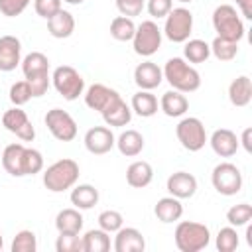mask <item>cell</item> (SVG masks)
<instances>
[{
  "mask_svg": "<svg viewBox=\"0 0 252 252\" xmlns=\"http://www.w3.org/2000/svg\"><path fill=\"white\" fill-rule=\"evenodd\" d=\"M179 2H183V4H187V2H193V0H179Z\"/></svg>",
  "mask_w": 252,
  "mask_h": 252,
  "instance_id": "52",
  "label": "cell"
},
{
  "mask_svg": "<svg viewBox=\"0 0 252 252\" xmlns=\"http://www.w3.org/2000/svg\"><path fill=\"white\" fill-rule=\"evenodd\" d=\"M191 32H193V14L183 6L171 8V12L165 16L161 33L173 43H185Z\"/></svg>",
  "mask_w": 252,
  "mask_h": 252,
  "instance_id": "8",
  "label": "cell"
},
{
  "mask_svg": "<svg viewBox=\"0 0 252 252\" xmlns=\"http://www.w3.org/2000/svg\"><path fill=\"white\" fill-rule=\"evenodd\" d=\"M173 238H175V246L181 252H199V250H203V248L209 246V242H211V230L203 222L181 220L175 226Z\"/></svg>",
  "mask_w": 252,
  "mask_h": 252,
  "instance_id": "3",
  "label": "cell"
},
{
  "mask_svg": "<svg viewBox=\"0 0 252 252\" xmlns=\"http://www.w3.org/2000/svg\"><path fill=\"white\" fill-rule=\"evenodd\" d=\"M213 28L219 37L230 39V41H240L244 37V22L238 14V10L230 4H220L213 12Z\"/></svg>",
  "mask_w": 252,
  "mask_h": 252,
  "instance_id": "4",
  "label": "cell"
},
{
  "mask_svg": "<svg viewBox=\"0 0 252 252\" xmlns=\"http://www.w3.org/2000/svg\"><path fill=\"white\" fill-rule=\"evenodd\" d=\"M22 63V41L16 35L0 37V71L10 73Z\"/></svg>",
  "mask_w": 252,
  "mask_h": 252,
  "instance_id": "15",
  "label": "cell"
},
{
  "mask_svg": "<svg viewBox=\"0 0 252 252\" xmlns=\"http://www.w3.org/2000/svg\"><path fill=\"white\" fill-rule=\"evenodd\" d=\"M226 220H228V224L234 226V228L244 226L246 222L252 220V205H248V203L232 205V207L226 211Z\"/></svg>",
  "mask_w": 252,
  "mask_h": 252,
  "instance_id": "36",
  "label": "cell"
},
{
  "mask_svg": "<svg viewBox=\"0 0 252 252\" xmlns=\"http://www.w3.org/2000/svg\"><path fill=\"white\" fill-rule=\"evenodd\" d=\"M2 126L16 134L22 142H33L35 138V128L33 124L30 122L26 110H22L20 106H14V108H8L4 114H2Z\"/></svg>",
  "mask_w": 252,
  "mask_h": 252,
  "instance_id": "11",
  "label": "cell"
},
{
  "mask_svg": "<svg viewBox=\"0 0 252 252\" xmlns=\"http://www.w3.org/2000/svg\"><path fill=\"white\" fill-rule=\"evenodd\" d=\"M114 250L116 252H144L146 250V238L144 234L134 226H120L114 232Z\"/></svg>",
  "mask_w": 252,
  "mask_h": 252,
  "instance_id": "16",
  "label": "cell"
},
{
  "mask_svg": "<svg viewBox=\"0 0 252 252\" xmlns=\"http://www.w3.org/2000/svg\"><path fill=\"white\" fill-rule=\"evenodd\" d=\"M175 136L179 140V144L187 150V152H199L205 148L207 144V130L205 124L197 118V116H185L177 122L175 126Z\"/></svg>",
  "mask_w": 252,
  "mask_h": 252,
  "instance_id": "6",
  "label": "cell"
},
{
  "mask_svg": "<svg viewBox=\"0 0 252 252\" xmlns=\"http://www.w3.org/2000/svg\"><path fill=\"white\" fill-rule=\"evenodd\" d=\"M154 215L158 217V220L159 222H175V220H179L181 219V215H183V205H181V199H177V197H161L158 203H156V207H154Z\"/></svg>",
  "mask_w": 252,
  "mask_h": 252,
  "instance_id": "26",
  "label": "cell"
},
{
  "mask_svg": "<svg viewBox=\"0 0 252 252\" xmlns=\"http://www.w3.org/2000/svg\"><path fill=\"white\" fill-rule=\"evenodd\" d=\"M211 57V45L205 39H187L183 47V59L187 63H205Z\"/></svg>",
  "mask_w": 252,
  "mask_h": 252,
  "instance_id": "31",
  "label": "cell"
},
{
  "mask_svg": "<svg viewBox=\"0 0 252 252\" xmlns=\"http://www.w3.org/2000/svg\"><path fill=\"white\" fill-rule=\"evenodd\" d=\"M173 8V0H146V10L152 18H165Z\"/></svg>",
  "mask_w": 252,
  "mask_h": 252,
  "instance_id": "45",
  "label": "cell"
},
{
  "mask_svg": "<svg viewBox=\"0 0 252 252\" xmlns=\"http://www.w3.org/2000/svg\"><path fill=\"white\" fill-rule=\"evenodd\" d=\"M51 83L55 91L65 98V100H77L85 93V79L83 75L71 67V65H59L53 69Z\"/></svg>",
  "mask_w": 252,
  "mask_h": 252,
  "instance_id": "5",
  "label": "cell"
},
{
  "mask_svg": "<svg viewBox=\"0 0 252 252\" xmlns=\"http://www.w3.org/2000/svg\"><path fill=\"white\" fill-rule=\"evenodd\" d=\"M37 250V238L33 230H20L16 232L12 240V252H35Z\"/></svg>",
  "mask_w": 252,
  "mask_h": 252,
  "instance_id": "37",
  "label": "cell"
},
{
  "mask_svg": "<svg viewBox=\"0 0 252 252\" xmlns=\"http://www.w3.org/2000/svg\"><path fill=\"white\" fill-rule=\"evenodd\" d=\"M215 244H217V250L219 252H234L240 244V238H238V232L234 226H222L215 238Z\"/></svg>",
  "mask_w": 252,
  "mask_h": 252,
  "instance_id": "35",
  "label": "cell"
},
{
  "mask_svg": "<svg viewBox=\"0 0 252 252\" xmlns=\"http://www.w3.org/2000/svg\"><path fill=\"white\" fill-rule=\"evenodd\" d=\"M79 181V163L71 158L57 159L43 171V185L51 193H63L77 185Z\"/></svg>",
  "mask_w": 252,
  "mask_h": 252,
  "instance_id": "2",
  "label": "cell"
},
{
  "mask_svg": "<svg viewBox=\"0 0 252 252\" xmlns=\"http://www.w3.org/2000/svg\"><path fill=\"white\" fill-rule=\"evenodd\" d=\"M24 144H8L2 152V167L12 177H24Z\"/></svg>",
  "mask_w": 252,
  "mask_h": 252,
  "instance_id": "19",
  "label": "cell"
},
{
  "mask_svg": "<svg viewBox=\"0 0 252 252\" xmlns=\"http://www.w3.org/2000/svg\"><path fill=\"white\" fill-rule=\"evenodd\" d=\"M236 6L240 16H244L246 20H252V0H236Z\"/></svg>",
  "mask_w": 252,
  "mask_h": 252,
  "instance_id": "48",
  "label": "cell"
},
{
  "mask_svg": "<svg viewBox=\"0 0 252 252\" xmlns=\"http://www.w3.org/2000/svg\"><path fill=\"white\" fill-rule=\"evenodd\" d=\"M61 2L63 0H33V8L39 18L49 20L51 16H55L61 10Z\"/></svg>",
  "mask_w": 252,
  "mask_h": 252,
  "instance_id": "43",
  "label": "cell"
},
{
  "mask_svg": "<svg viewBox=\"0 0 252 252\" xmlns=\"http://www.w3.org/2000/svg\"><path fill=\"white\" fill-rule=\"evenodd\" d=\"M211 183H213V187H215L217 193H220L224 197H232V195L240 193L244 179H242L240 169L234 163L222 161V163H219V165L213 167Z\"/></svg>",
  "mask_w": 252,
  "mask_h": 252,
  "instance_id": "7",
  "label": "cell"
},
{
  "mask_svg": "<svg viewBox=\"0 0 252 252\" xmlns=\"http://www.w3.org/2000/svg\"><path fill=\"white\" fill-rule=\"evenodd\" d=\"M45 126L51 136L59 142H73L77 138V122L75 118L63 108H51L45 114Z\"/></svg>",
  "mask_w": 252,
  "mask_h": 252,
  "instance_id": "10",
  "label": "cell"
},
{
  "mask_svg": "<svg viewBox=\"0 0 252 252\" xmlns=\"http://www.w3.org/2000/svg\"><path fill=\"white\" fill-rule=\"evenodd\" d=\"M22 71H24V77H32V75H37V73H45L49 71V59L45 53L41 51H32L28 53L24 59H22Z\"/></svg>",
  "mask_w": 252,
  "mask_h": 252,
  "instance_id": "32",
  "label": "cell"
},
{
  "mask_svg": "<svg viewBox=\"0 0 252 252\" xmlns=\"http://www.w3.org/2000/svg\"><path fill=\"white\" fill-rule=\"evenodd\" d=\"M83 215L77 207H69L57 213L55 217V228L59 232H81L83 230Z\"/></svg>",
  "mask_w": 252,
  "mask_h": 252,
  "instance_id": "29",
  "label": "cell"
},
{
  "mask_svg": "<svg viewBox=\"0 0 252 252\" xmlns=\"http://www.w3.org/2000/svg\"><path fill=\"white\" fill-rule=\"evenodd\" d=\"M134 32H136V24L128 16H116L110 22V35L116 41H132Z\"/></svg>",
  "mask_w": 252,
  "mask_h": 252,
  "instance_id": "33",
  "label": "cell"
},
{
  "mask_svg": "<svg viewBox=\"0 0 252 252\" xmlns=\"http://www.w3.org/2000/svg\"><path fill=\"white\" fill-rule=\"evenodd\" d=\"M207 142L211 144L213 152H215L217 156H220V158H230V156H234V154L238 152V148H240L238 136H236L232 130H228V128H219V130H215Z\"/></svg>",
  "mask_w": 252,
  "mask_h": 252,
  "instance_id": "18",
  "label": "cell"
},
{
  "mask_svg": "<svg viewBox=\"0 0 252 252\" xmlns=\"http://www.w3.org/2000/svg\"><path fill=\"white\" fill-rule=\"evenodd\" d=\"M2 246H4V240H2V234H0V250H2Z\"/></svg>",
  "mask_w": 252,
  "mask_h": 252,
  "instance_id": "51",
  "label": "cell"
},
{
  "mask_svg": "<svg viewBox=\"0 0 252 252\" xmlns=\"http://www.w3.org/2000/svg\"><path fill=\"white\" fill-rule=\"evenodd\" d=\"M81 238H83V252H108L110 250V236L102 228H91Z\"/></svg>",
  "mask_w": 252,
  "mask_h": 252,
  "instance_id": "30",
  "label": "cell"
},
{
  "mask_svg": "<svg viewBox=\"0 0 252 252\" xmlns=\"http://www.w3.org/2000/svg\"><path fill=\"white\" fill-rule=\"evenodd\" d=\"M163 71V79L169 83V87L173 91H179L183 94L187 93H195L201 87V75L199 71L187 63L183 57H171L167 59Z\"/></svg>",
  "mask_w": 252,
  "mask_h": 252,
  "instance_id": "1",
  "label": "cell"
},
{
  "mask_svg": "<svg viewBox=\"0 0 252 252\" xmlns=\"http://www.w3.org/2000/svg\"><path fill=\"white\" fill-rule=\"evenodd\" d=\"M238 144H242V148H244L248 154L252 152V128H250V126L242 130V136L238 138Z\"/></svg>",
  "mask_w": 252,
  "mask_h": 252,
  "instance_id": "47",
  "label": "cell"
},
{
  "mask_svg": "<svg viewBox=\"0 0 252 252\" xmlns=\"http://www.w3.org/2000/svg\"><path fill=\"white\" fill-rule=\"evenodd\" d=\"M98 228H102V230H106L108 234H112V232H116L122 224H124V217H122V213H118V211H112V209H108V211H102L100 215H98Z\"/></svg>",
  "mask_w": 252,
  "mask_h": 252,
  "instance_id": "39",
  "label": "cell"
},
{
  "mask_svg": "<svg viewBox=\"0 0 252 252\" xmlns=\"http://www.w3.org/2000/svg\"><path fill=\"white\" fill-rule=\"evenodd\" d=\"M163 81V71L152 63V61H142L136 65L134 69V83L142 89V91H154L161 85Z\"/></svg>",
  "mask_w": 252,
  "mask_h": 252,
  "instance_id": "17",
  "label": "cell"
},
{
  "mask_svg": "<svg viewBox=\"0 0 252 252\" xmlns=\"http://www.w3.org/2000/svg\"><path fill=\"white\" fill-rule=\"evenodd\" d=\"M116 146V138L108 126H93L85 134V148L94 156H104Z\"/></svg>",
  "mask_w": 252,
  "mask_h": 252,
  "instance_id": "12",
  "label": "cell"
},
{
  "mask_svg": "<svg viewBox=\"0 0 252 252\" xmlns=\"http://www.w3.org/2000/svg\"><path fill=\"white\" fill-rule=\"evenodd\" d=\"M159 108H161V112H163L165 116H169V118H179V116H183V114L189 110V100H187V96H185L183 93L171 89V91H167V93L161 94V98H159Z\"/></svg>",
  "mask_w": 252,
  "mask_h": 252,
  "instance_id": "20",
  "label": "cell"
},
{
  "mask_svg": "<svg viewBox=\"0 0 252 252\" xmlns=\"http://www.w3.org/2000/svg\"><path fill=\"white\" fill-rule=\"evenodd\" d=\"M100 114H102V120H104L106 126H116V128L126 126V124H130V120H132V108L122 100V96L116 98V100H114L108 108H104Z\"/></svg>",
  "mask_w": 252,
  "mask_h": 252,
  "instance_id": "25",
  "label": "cell"
},
{
  "mask_svg": "<svg viewBox=\"0 0 252 252\" xmlns=\"http://www.w3.org/2000/svg\"><path fill=\"white\" fill-rule=\"evenodd\" d=\"M165 189L171 197L177 199H191L197 193V177L187 171H175L167 177Z\"/></svg>",
  "mask_w": 252,
  "mask_h": 252,
  "instance_id": "14",
  "label": "cell"
},
{
  "mask_svg": "<svg viewBox=\"0 0 252 252\" xmlns=\"http://www.w3.org/2000/svg\"><path fill=\"white\" fill-rule=\"evenodd\" d=\"M47 32L55 39H65V37L73 35V32H75V18H73V14L61 8L55 16H51L47 20Z\"/></svg>",
  "mask_w": 252,
  "mask_h": 252,
  "instance_id": "24",
  "label": "cell"
},
{
  "mask_svg": "<svg viewBox=\"0 0 252 252\" xmlns=\"http://www.w3.org/2000/svg\"><path fill=\"white\" fill-rule=\"evenodd\" d=\"M228 100L232 106H248L252 100V81L248 75H240L236 77L230 85H228Z\"/></svg>",
  "mask_w": 252,
  "mask_h": 252,
  "instance_id": "23",
  "label": "cell"
},
{
  "mask_svg": "<svg viewBox=\"0 0 252 252\" xmlns=\"http://www.w3.org/2000/svg\"><path fill=\"white\" fill-rule=\"evenodd\" d=\"M30 2L32 0H0V12L6 18H16L30 6Z\"/></svg>",
  "mask_w": 252,
  "mask_h": 252,
  "instance_id": "46",
  "label": "cell"
},
{
  "mask_svg": "<svg viewBox=\"0 0 252 252\" xmlns=\"http://www.w3.org/2000/svg\"><path fill=\"white\" fill-rule=\"evenodd\" d=\"M244 226H246V244L252 248V224H250V222H246Z\"/></svg>",
  "mask_w": 252,
  "mask_h": 252,
  "instance_id": "49",
  "label": "cell"
},
{
  "mask_svg": "<svg viewBox=\"0 0 252 252\" xmlns=\"http://www.w3.org/2000/svg\"><path fill=\"white\" fill-rule=\"evenodd\" d=\"M116 8H118L120 16L136 18V16H140L144 12L146 0H116Z\"/></svg>",
  "mask_w": 252,
  "mask_h": 252,
  "instance_id": "44",
  "label": "cell"
},
{
  "mask_svg": "<svg viewBox=\"0 0 252 252\" xmlns=\"http://www.w3.org/2000/svg\"><path fill=\"white\" fill-rule=\"evenodd\" d=\"M116 148L126 158H136L144 150V136L138 130H124L116 138Z\"/></svg>",
  "mask_w": 252,
  "mask_h": 252,
  "instance_id": "27",
  "label": "cell"
},
{
  "mask_svg": "<svg viewBox=\"0 0 252 252\" xmlns=\"http://www.w3.org/2000/svg\"><path fill=\"white\" fill-rule=\"evenodd\" d=\"M55 250L57 252H83V238L79 232H59L55 240Z\"/></svg>",
  "mask_w": 252,
  "mask_h": 252,
  "instance_id": "38",
  "label": "cell"
},
{
  "mask_svg": "<svg viewBox=\"0 0 252 252\" xmlns=\"http://www.w3.org/2000/svg\"><path fill=\"white\" fill-rule=\"evenodd\" d=\"M63 2H67V4H73V6H79V4H83L85 0H63Z\"/></svg>",
  "mask_w": 252,
  "mask_h": 252,
  "instance_id": "50",
  "label": "cell"
},
{
  "mask_svg": "<svg viewBox=\"0 0 252 252\" xmlns=\"http://www.w3.org/2000/svg\"><path fill=\"white\" fill-rule=\"evenodd\" d=\"M130 108L132 112H136L138 116L142 118H150L158 112L159 108V102L156 98V94H152V91H138L134 96H132V102H130Z\"/></svg>",
  "mask_w": 252,
  "mask_h": 252,
  "instance_id": "28",
  "label": "cell"
},
{
  "mask_svg": "<svg viewBox=\"0 0 252 252\" xmlns=\"http://www.w3.org/2000/svg\"><path fill=\"white\" fill-rule=\"evenodd\" d=\"M10 100L14 106H24L26 102H30L33 96H32V91H30V85L28 81H16L12 87H10V93H8Z\"/></svg>",
  "mask_w": 252,
  "mask_h": 252,
  "instance_id": "41",
  "label": "cell"
},
{
  "mask_svg": "<svg viewBox=\"0 0 252 252\" xmlns=\"http://www.w3.org/2000/svg\"><path fill=\"white\" fill-rule=\"evenodd\" d=\"M71 205L79 211H89L98 203V189L91 183H79L71 187Z\"/></svg>",
  "mask_w": 252,
  "mask_h": 252,
  "instance_id": "22",
  "label": "cell"
},
{
  "mask_svg": "<svg viewBox=\"0 0 252 252\" xmlns=\"http://www.w3.org/2000/svg\"><path fill=\"white\" fill-rule=\"evenodd\" d=\"M83 94H85V104H87L91 110H96V112H102V110L108 108L116 98H120V94H118L114 89H110V87H106V85H102V83L91 85Z\"/></svg>",
  "mask_w": 252,
  "mask_h": 252,
  "instance_id": "13",
  "label": "cell"
},
{
  "mask_svg": "<svg viewBox=\"0 0 252 252\" xmlns=\"http://www.w3.org/2000/svg\"><path fill=\"white\" fill-rule=\"evenodd\" d=\"M161 37H163V33L158 28V24L154 20H144L140 26H136V32L132 37V47L138 55L152 57L161 47Z\"/></svg>",
  "mask_w": 252,
  "mask_h": 252,
  "instance_id": "9",
  "label": "cell"
},
{
  "mask_svg": "<svg viewBox=\"0 0 252 252\" xmlns=\"http://www.w3.org/2000/svg\"><path fill=\"white\" fill-rule=\"evenodd\" d=\"M28 85H30V91H32V96L33 98H39L47 93L49 85H51V77H49V71L45 73H37V75H32L26 79Z\"/></svg>",
  "mask_w": 252,
  "mask_h": 252,
  "instance_id": "42",
  "label": "cell"
},
{
  "mask_svg": "<svg viewBox=\"0 0 252 252\" xmlns=\"http://www.w3.org/2000/svg\"><path fill=\"white\" fill-rule=\"evenodd\" d=\"M43 169V156L35 148H26L24 152V175H35Z\"/></svg>",
  "mask_w": 252,
  "mask_h": 252,
  "instance_id": "40",
  "label": "cell"
},
{
  "mask_svg": "<svg viewBox=\"0 0 252 252\" xmlns=\"http://www.w3.org/2000/svg\"><path fill=\"white\" fill-rule=\"evenodd\" d=\"M211 55H215L219 61H232L238 55V41H230L217 35L211 43Z\"/></svg>",
  "mask_w": 252,
  "mask_h": 252,
  "instance_id": "34",
  "label": "cell"
},
{
  "mask_svg": "<svg viewBox=\"0 0 252 252\" xmlns=\"http://www.w3.org/2000/svg\"><path fill=\"white\" fill-rule=\"evenodd\" d=\"M154 179V167L144 161V159H136L128 165L126 169V183L134 189H144L152 183Z\"/></svg>",
  "mask_w": 252,
  "mask_h": 252,
  "instance_id": "21",
  "label": "cell"
}]
</instances>
